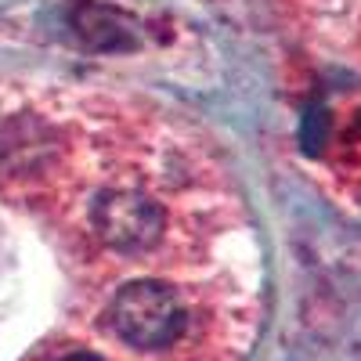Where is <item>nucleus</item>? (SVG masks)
I'll return each mask as SVG.
<instances>
[{
	"instance_id": "nucleus-2",
	"label": "nucleus",
	"mask_w": 361,
	"mask_h": 361,
	"mask_svg": "<svg viewBox=\"0 0 361 361\" xmlns=\"http://www.w3.org/2000/svg\"><path fill=\"white\" fill-rule=\"evenodd\" d=\"M90 228L112 253L141 257L163 238L166 214L152 195L137 188H112L102 192L90 206Z\"/></svg>"
},
{
	"instance_id": "nucleus-3",
	"label": "nucleus",
	"mask_w": 361,
	"mask_h": 361,
	"mask_svg": "<svg viewBox=\"0 0 361 361\" xmlns=\"http://www.w3.org/2000/svg\"><path fill=\"white\" fill-rule=\"evenodd\" d=\"M62 361H102V357H94V354H69V357H62Z\"/></svg>"
},
{
	"instance_id": "nucleus-1",
	"label": "nucleus",
	"mask_w": 361,
	"mask_h": 361,
	"mask_svg": "<svg viewBox=\"0 0 361 361\" xmlns=\"http://www.w3.org/2000/svg\"><path fill=\"white\" fill-rule=\"evenodd\" d=\"M112 329L116 336L137 350L170 347L185 329V307L170 286L163 282H130L112 300Z\"/></svg>"
}]
</instances>
